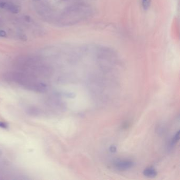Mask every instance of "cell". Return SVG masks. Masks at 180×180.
<instances>
[{"label": "cell", "instance_id": "cell-6", "mask_svg": "<svg viewBox=\"0 0 180 180\" xmlns=\"http://www.w3.org/2000/svg\"><path fill=\"white\" fill-rule=\"evenodd\" d=\"M151 0H142V5L144 10H147L150 7Z\"/></svg>", "mask_w": 180, "mask_h": 180}, {"label": "cell", "instance_id": "cell-4", "mask_svg": "<svg viewBox=\"0 0 180 180\" xmlns=\"http://www.w3.org/2000/svg\"><path fill=\"white\" fill-rule=\"evenodd\" d=\"M0 7L14 13H17L19 11V8L17 6L10 3H0Z\"/></svg>", "mask_w": 180, "mask_h": 180}, {"label": "cell", "instance_id": "cell-2", "mask_svg": "<svg viewBox=\"0 0 180 180\" xmlns=\"http://www.w3.org/2000/svg\"><path fill=\"white\" fill-rule=\"evenodd\" d=\"M17 67L20 70L19 71L37 78H47L51 73V68L49 66L34 57H24L19 59Z\"/></svg>", "mask_w": 180, "mask_h": 180}, {"label": "cell", "instance_id": "cell-3", "mask_svg": "<svg viewBox=\"0 0 180 180\" xmlns=\"http://www.w3.org/2000/svg\"><path fill=\"white\" fill-rule=\"evenodd\" d=\"M133 166V163L129 161H119L115 163V167L120 171L128 169Z\"/></svg>", "mask_w": 180, "mask_h": 180}, {"label": "cell", "instance_id": "cell-5", "mask_svg": "<svg viewBox=\"0 0 180 180\" xmlns=\"http://www.w3.org/2000/svg\"><path fill=\"white\" fill-rule=\"evenodd\" d=\"M143 174L145 176L148 177H154L157 175L156 170L153 168H147L144 169L143 171Z\"/></svg>", "mask_w": 180, "mask_h": 180}, {"label": "cell", "instance_id": "cell-1", "mask_svg": "<svg viewBox=\"0 0 180 180\" xmlns=\"http://www.w3.org/2000/svg\"><path fill=\"white\" fill-rule=\"evenodd\" d=\"M7 82L13 83L28 91L42 93L47 90V85L38 78L24 72L11 71L4 74Z\"/></svg>", "mask_w": 180, "mask_h": 180}, {"label": "cell", "instance_id": "cell-7", "mask_svg": "<svg viewBox=\"0 0 180 180\" xmlns=\"http://www.w3.org/2000/svg\"><path fill=\"white\" fill-rule=\"evenodd\" d=\"M179 131H178L175 135L174 137L173 138V139L171 142V145H174V144H175L179 140Z\"/></svg>", "mask_w": 180, "mask_h": 180}, {"label": "cell", "instance_id": "cell-9", "mask_svg": "<svg viewBox=\"0 0 180 180\" xmlns=\"http://www.w3.org/2000/svg\"><path fill=\"white\" fill-rule=\"evenodd\" d=\"M6 35V32L3 30H0V37H5Z\"/></svg>", "mask_w": 180, "mask_h": 180}, {"label": "cell", "instance_id": "cell-10", "mask_svg": "<svg viewBox=\"0 0 180 180\" xmlns=\"http://www.w3.org/2000/svg\"><path fill=\"white\" fill-rule=\"evenodd\" d=\"M110 151L112 152H115L116 151V147L115 146H112L110 148Z\"/></svg>", "mask_w": 180, "mask_h": 180}, {"label": "cell", "instance_id": "cell-8", "mask_svg": "<svg viewBox=\"0 0 180 180\" xmlns=\"http://www.w3.org/2000/svg\"><path fill=\"white\" fill-rule=\"evenodd\" d=\"M7 127V125L5 123L0 122V128H6Z\"/></svg>", "mask_w": 180, "mask_h": 180}]
</instances>
